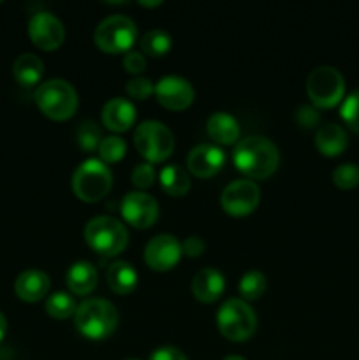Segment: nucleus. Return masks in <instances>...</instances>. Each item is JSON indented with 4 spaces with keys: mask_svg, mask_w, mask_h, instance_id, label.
I'll list each match as a JSON object with an SVG mask.
<instances>
[{
    "mask_svg": "<svg viewBox=\"0 0 359 360\" xmlns=\"http://www.w3.org/2000/svg\"><path fill=\"white\" fill-rule=\"evenodd\" d=\"M266 292V276L259 271H248L239 280V295L245 301H257Z\"/></svg>",
    "mask_w": 359,
    "mask_h": 360,
    "instance_id": "bb28decb",
    "label": "nucleus"
},
{
    "mask_svg": "<svg viewBox=\"0 0 359 360\" xmlns=\"http://www.w3.org/2000/svg\"><path fill=\"white\" fill-rule=\"evenodd\" d=\"M6 333H7V320L6 316H4V313L0 311V341L6 338Z\"/></svg>",
    "mask_w": 359,
    "mask_h": 360,
    "instance_id": "4c0bfd02",
    "label": "nucleus"
},
{
    "mask_svg": "<svg viewBox=\"0 0 359 360\" xmlns=\"http://www.w3.org/2000/svg\"><path fill=\"white\" fill-rule=\"evenodd\" d=\"M208 136L217 144H234L239 139V125L229 112H213L206 123Z\"/></svg>",
    "mask_w": 359,
    "mask_h": 360,
    "instance_id": "4be33fe9",
    "label": "nucleus"
},
{
    "mask_svg": "<svg viewBox=\"0 0 359 360\" xmlns=\"http://www.w3.org/2000/svg\"><path fill=\"white\" fill-rule=\"evenodd\" d=\"M28 35L37 48L53 51L65 41V28L55 14L41 11V13H35L28 21Z\"/></svg>",
    "mask_w": 359,
    "mask_h": 360,
    "instance_id": "f8f14e48",
    "label": "nucleus"
},
{
    "mask_svg": "<svg viewBox=\"0 0 359 360\" xmlns=\"http://www.w3.org/2000/svg\"><path fill=\"white\" fill-rule=\"evenodd\" d=\"M225 164V153L215 144H199L187 157V167L196 178L206 179L217 174Z\"/></svg>",
    "mask_w": 359,
    "mask_h": 360,
    "instance_id": "2eb2a0df",
    "label": "nucleus"
},
{
    "mask_svg": "<svg viewBox=\"0 0 359 360\" xmlns=\"http://www.w3.org/2000/svg\"><path fill=\"white\" fill-rule=\"evenodd\" d=\"M101 141H102V134L97 123L92 122V120H84V122H81L80 125H77L76 143L81 150L84 151L97 150Z\"/></svg>",
    "mask_w": 359,
    "mask_h": 360,
    "instance_id": "cd10ccee",
    "label": "nucleus"
},
{
    "mask_svg": "<svg viewBox=\"0 0 359 360\" xmlns=\"http://www.w3.org/2000/svg\"><path fill=\"white\" fill-rule=\"evenodd\" d=\"M155 183V169L153 165L144 162V164H137L132 171V185L136 188L146 190Z\"/></svg>",
    "mask_w": 359,
    "mask_h": 360,
    "instance_id": "473e14b6",
    "label": "nucleus"
},
{
    "mask_svg": "<svg viewBox=\"0 0 359 360\" xmlns=\"http://www.w3.org/2000/svg\"><path fill=\"white\" fill-rule=\"evenodd\" d=\"M13 74L14 79L21 86H35L42 79L44 63H42V60L39 56L32 55V53H23V55H20L14 60Z\"/></svg>",
    "mask_w": 359,
    "mask_h": 360,
    "instance_id": "5701e85b",
    "label": "nucleus"
},
{
    "mask_svg": "<svg viewBox=\"0 0 359 360\" xmlns=\"http://www.w3.org/2000/svg\"><path fill=\"white\" fill-rule=\"evenodd\" d=\"M204 250H206V245H204L203 239L197 238V236H190V238H187L185 241L182 243L183 255L190 257V259L201 257L204 253Z\"/></svg>",
    "mask_w": 359,
    "mask_h": 360,
    "instance_id": "c9c22d12",
    "label": "nucleus"
},
{
    "mask_svg": "<svg viewBox=\"0 0 359 360\" xmlns=\"http://www.w3.org/2000/svg\"><path fill=\"white\" fill-rule=\"evenodd\" d=\"M136 116L137 112L132 102L122 97L111 98L102 108V123L113 132H127L136 122Z\"/></svg>",
    "mask_w": 359,
    "mask_h": 360,
    "instance_id": "dca6fc26",
    "label": "nucleus"
},
{
    "mask_svg": "<svg viewBox=\"0 0 359 360\" xmlns=\"http://www.w3.org/2000/svg\"><path fill=\"white\" fill-rule=\"evenodd\" d=\"M84 241L102 257H116L129 245L125 225L113 217H95L84 227Z\"/></svg>",
    "mask_w": 359,
    "mask_h": 360,
    "instance_id": "20e7f679",
    "label": "nucleus"
},
{
    "mask_svg": "<svg viewBox=\"0 0 359 360\" xmlns=\"http://www.w3.org/2000/svg\"><path fill=\"white\" fill-rule=\"evenodd\" d=\"M340 116L345 125L359 136V90L352 91L344 101L340 109Z\"/></svg>",
    "mask_w": 359,
    "mask_h": 360,
    "instance_id": "7c9ffc66",
    "label": "nucleus"
},
{
    "mask_svg": "<svg viewBox=\"0 0 359 360\" xmlns=\"http://www.w3.org/2000/svg\"><path fill=\"white\" fill-rule=\"evenodd\" d=\"M296 122L301 129H313L320 122L319 109L313 108V105H301L296 112Z\"/></svg>",
    "mask_w": 359,
    "mask_h": 360,
    "instance_id": "72a5a7b5",
    "label": "nucleus"
},
{
    "mask_svg": "<svg viewBox=\"0 0 359 360\" xmlns=\"http://www.w3.org/2000/svg\"><path fill=\"white\" fill-rule=\"evenodd\" d=\"M77 304L67 292H55L46 301V311L55 320H67L76 315Z\"/></svg>",
    "mask_w": 359,
    "mask_h": 360,
    "instance_id": "a878e982",
    "label": "nucleus"
},
{
    "mask_svg": "<svg viewBox=\"0 0 359 360\" xmlns=\"http://www.w3.org/2000/svg\"><path fill=\"white\" fill-rule=\"evenodd\" d=\"M160 0H155V2H139V6H143V7H158L160 6Z\"/></svg>",
    "mask_w": 359,
    "mask_h": 360,
    "instance_id": "58836bf2",
    "label": "nucleus"
},
{
    "mask_svg": "<svg viewBox=\"0 0 359 360\" xmlns=\"http://www.w3.org/2000/svg\"><path fill=\"white\" fill-rule=\"evenodd\" d=\"M217 327L225 340L243 343L256 333L257 316L243 299H227L218 308Z\"/></svg>",
    "mask_w": 359,
    "mask_h": 360,
    "instance_id": "39448f33",
    "label": "nucleus"
},
{
    "mask_svg": "<svg viewBox=\"0 0 359 360\" xmlns=\"http://www.w3.org/2000/svg\"><path fill=\"white\" fill-rule=\"evenodd\" d=\"M120 213L134 229H150L158 218V204L144 192H129L122 199Z\"/></svg>",
    "mask_w": 359,
    "mask_h": 360,
    "instance_id": "ddd939ff",
    "label": "nucleus"
},
{
    "mask_svg": "<svg viewBox=\"0 0 359 360\" xmlns=\"http://www.w3.org/2000/svg\"><path fill=\"white\" fill-rule=\"evenodd\" d=\"M113 186V174L108 165L97 158L84 160L77 165L73 176L74 195L84 202H99L104 199Z\"/></svg>",
    "mask_w": 359,
    "mask_h": 360,
    "instance_id": "423d86ee",
    "label": "nucleus"
},
{
    "mask_svg": "<svg viewBox=\"0 0 359 360\" xmlns=\"http://www.w3.org/2000/svg\"><path fill=\"white\" fill-rule=\"evenodd\" d=\"M134 144L148 164H160L175 151V136L164 123L148 120L137 125L134 132Z\"/></svg>",
    "mask_w": 359,
    "mask_h": 360,
    "instance_id": "0eeeda50",
    "label": "nucleus"
},
{
    "mask_svg": "<svg viewBox=\"0 0 359 360\" xmlns=\"http://www.w3.org/2000/svg\"><path fill=\"white\" fill-rule=\"evenodd\" d=\"M77 333L92 341H102L115 333L118 326V311L106 299H87L74 315Z\"/></svg>",
    "mask_w": 359,
    "mask_h": 360,
    "instance_id": "f03ea898",
    "label": "nucleus"
},
{
    "mask_svg": "<svg viewBox=\"0 0 359 360\" xmlns=\"http://www.w3.org/2000/svg\"><path fill=\"white\" fill-rule=\"evenodd\" d=\"M148 360H189L182 350L175 347H160L150 355Z\"/></svg>",
    "mask_w": 359,
    "mask_h": 360,
    "instance_id": "e433bc0d",
    "label": "nucleus"
},
{
    "mask_svg": "<svg viewBox=\"0 0 359 360\" xmlns=\"http://www.w3.org/2000/svg\"><path fill=\"white\" fill-rule=\"evenodd\" d=\"M224 360H245V359L239 357V355H229V357H225Z\"/></svg>",
    "mask_w": 359,
    "mask_h": 360,
    "instance_id": "ea45409f",
    "label": "nucleus"
},
{
    "mask_svg": "<svg viewBox=\"0 0 359 360\" xmlns=\"http://www.w3.org/2000/svg\"><path fill=\"white\" fill-rule=\"evenodd\" d=\"M334 186L341 190H352L359 186V165L341 164L333 172Z\"/></svg>",
    "mask_w": 359,
    "mask_h": 360,
    "instance_id": "c756f323",
    "label": "nucleus"
},
{
    "mask_svg": "<svg viewBox=\"0 0 359 360\" xmlns=\"http://www.w3.org/2000/svg\"><path fill=\"white\" fill-rule=\"evenodd\" d=\"M99 157L104 164H116V162L122 160L127 153V144L125 141L120 139L116 136L102 137L101 144L97 148Z\"/></svg>",
    "mask_w": 359,
    "mask_h": 360,
    "instance_id": "c85d7f7f",
    "label": "nucleus"
},
{
    "mask_svg": "<svg viewBox=\"0 0 359 360\" xmlns=\"http://www.w3.org/2000/svg\"><path fill=\"white\" fill-rule=\"evenodd\" d=\"M182 243L171 234H158L144 248V262L157 273H165L182 260Z\"/></svg>",
    "mask_w": 359,
    "mask_h": 360,
    "instance_id": "9b49d317",
    "label": "nucleus"
},
{
    "mask_svg": "<svg viewBox=\"0 0 359 360\" xmlns=\"http://www.w3.org/2000/svg\"><path fill=\"white\" fill-rule=\"evenodd\" d=\"M106 280H108V287L115 294L129 295L137 288L139 276H137L136 269L129 262H125V260H116V262H113L108 267Z\"/></svg>",
    "mask_w": 359,
    "mask_h": 360,
    "instance_id": "412c9836",
    "label": "nucleus"
},
{
    "mask_svg": "<svg viewBox=\"0 0 359 360\" xmlns=\"http://www.w3.org/2000/svg\"><path fill=\"white\" fill-rule=\"evenodd\" d=\"M14 292L25 302H37L49 292V276L44 271L27 269L14 281Z\"/></svg>",
    "mask_w": 359,
    "mask_h": 360,
    "instance_id": "a211bd4d",
    "label": "nucleus"
},
{
    "mask_svg": "<svg viewBox=\"0 0 359 360\" xmlns=\"http://www.w3.org/2000/svg\"><path fill=\"white\" fill-rule=\"evenodd\" d=\"M123 67L129 74H141L146 69V58L139 51H129L123 56Z\"/></svg>",
    "mask_w": 359,
    "mask_h": 360,
    "instance_id": "f704fd0d",
    "label": "nucleus"
},
{
    "mask_svg": "<svg viewBox=\"0 0 359 360\" xmlns=\"http://www.w3.org/2000/svg\"><path fill=\"white\" fill-rule=\"evenodd\" d=\"M35 104L48 118L65 122L77 111L80 98L69 81L49 79L35 91Z\"/></svg>",
    "mask_w": 359,
    "mask_h": 360,
    "instance_id": "7ed1b4c3",
    "label": "nucleus"
},
{
    "mask_svg": "<svg viewBox=\"0 0 359 360\" xmlns=\"http://www.w3.org/2000/svg\"><path fill=\"white\" fill-rule=\"evenodd\" d=\"M158 179H160L162 190L171 197L187 195L190 190V185H192L189 172L176 164L165 165L160 171V174H158Z\"/></svg>",
    "mask_w": 359,
    "mask_h": 360,
    "instance_id": "b1692460",
    "label": "nucleus"
},
{
    "mask_svg": "<svg viewBox=\"0 0 359 360\" xmlns=\"http://www.w3.org/2000/svg\"><path fill=\"white\" fill-rule=\"evenodd\" d=\"M129 360H139V359H129Z\"/></svg>",
    "mask_w": 359,
    "mask_h": 360,
    "instance_id": "a19ab883",
    "label": "nucleus"
},
{
    "mask_svg": "<svg viewBox=\"0 0 359 360\" xmlns=\"http://www.w3.org/2000/svg\"><path fill=\"white\" fill-rule=\"evenodd\" d=\"M139 44L144 55L151 56V58H162V56H165L171 51L172 39L165 30L155 28V30L146 32V34L141 37Z\"/></svg>",
    "mask_w": 359,
    "mask_h": 360,
    "instance_id": "393cba45",
    "label": "nucleus"
},
{
    "mask_svg": "<svg viewBox=\"0 0 359 360\" xmlns=\"http://www.w3.org/2000/svg\"><path fill=\"white\" fill-rule=\"evenodd\" d=\"M260 190L252 179H236L231 181L220 195L222 210L231 217H246L259 206Z\"/></svg>",
    "mask_w": 359,
    "mask_h": 360,
    "instance_id": "9d476101",
    "label": "nucleus"
},
{
    "mask_svg": "<svg viewBox=\"0 0 359 360\" xmlns=\"http://www.w3.org/2000/svg\"><path fill=\"white\" fill-rule=\"evenodd\" d=\"M232 162L236 169L250 179H266L278 169L280 151L267 137L250 136L236 144Z\"/></svg>",
    "mask_w": 359,
    "mask_h": 360,
    "instance_id": "f257e3e1",
    "label": "nucleus"
},
{
    "mask_svg": "<svg viewBox=\"0 0 359 360\" xmlns=\"http://www.w3.org/2000/svg\"><path fill=\"white\" fill-rule=\"evenodd\" d=\"M125 90L129 97L136 98V101H146L151 94H155V84L148 77L136 76L127 83Z\"/></svg>",
    "mask_w": 359,
    "mask_h": 360,
    "instance_id": "2f4dec72",
    "label": "nucleus"
},
{
    "mask_svg": "<svg viewBox=\"0 0 359 360\" xmlns=\"http://www.w3.org/2000/svg\"><path fill=\"white\" fill-rule=\"evenodd\" d=\"M94 41L99 49L109 55L129 53L137 41V25L123 14H113L97 25Z\"/></svg>",
    "mask_w": 359,
    "mask_h": 360,
    "instance_id": "6e6552de",
    "label": "nucleus"
},
{
    "mask_svg": "<svg viewBox=\"0 0 359 360\" xmlns=\"http://www.w3.org/2000/svg\"><path fill=\"white\" fill-rule=\"evenodd\" d=\"M306 94L313 108L331 109L340 104L345 95V79L340 70L329 65H320L310 72L306 79Z\"/></svg>",
    "mask_w": 359,
    "mask_h": 360,
    "instance_id": "1a4fd4ad",
    "label": "nucleus"
},
{
    "mask_svg": "<svg viewBox=\"0 0 359 360\" xmlns=\"http://www.w3.org/2000/svg\"><path fill=\"white\" fill-rule=\"evenodd\" d=\"M155 97L169 111H183L192 105L196 91L185 77L165 76L155 84Z\"/></svg>",
    "mask_w": 359,
    "mask_h": 360,
    "instance_id": "4468645a",
    "label": "nucleus"
},
{
    "mask_svg": "<svg viewBox=\"0 0 359 360\" xmlns=\"http://www.w3.org/2000/svg\"><path fill=\"white\" fill-rule=\"evenodd\" d=\"M224 290L225 278L215 267H204L192 278V295L204 304L218 301Z\"/></svg>",
    "mask_w": 359,
    "mask_h": 360,
    "instance_id": "f3484780",
    "label": "nucleus"
},
{
    "mask_svg": "<svg viewBox=\"0 0 359 360\" xmlns=\"http://www.w3.org/2000/svg\"><path fill=\"white\" fill-rule=\"evenodd\" d=\"M348 146V137L344 127L336 123L322 125L315 134V148L324 157L333 158L344 153Z\"/></svg>",
    "mask_w": 359,
    "mask_h": 360,
    "instance_id": "6ab92c4d",
    "label": "nucleus"
},
{
    "mask_svg": "<svg viewBox=\"0 0 359 360\" xmlns=\"http://www.w3.org/2000/svg\"><path fill=\"white\" fill-rule=\"evenodd\" d=\"M65 281L69 290L74 295H88L95 290L99 281L97 269L92 262L87 260H80V262L73 264L65 274Z\"/></svg>",
    "mask_w": 359,
    "mask_h": 360,
    "instance_id": "aec40b11",
    "label": "nucleus"
}]
</instances>
